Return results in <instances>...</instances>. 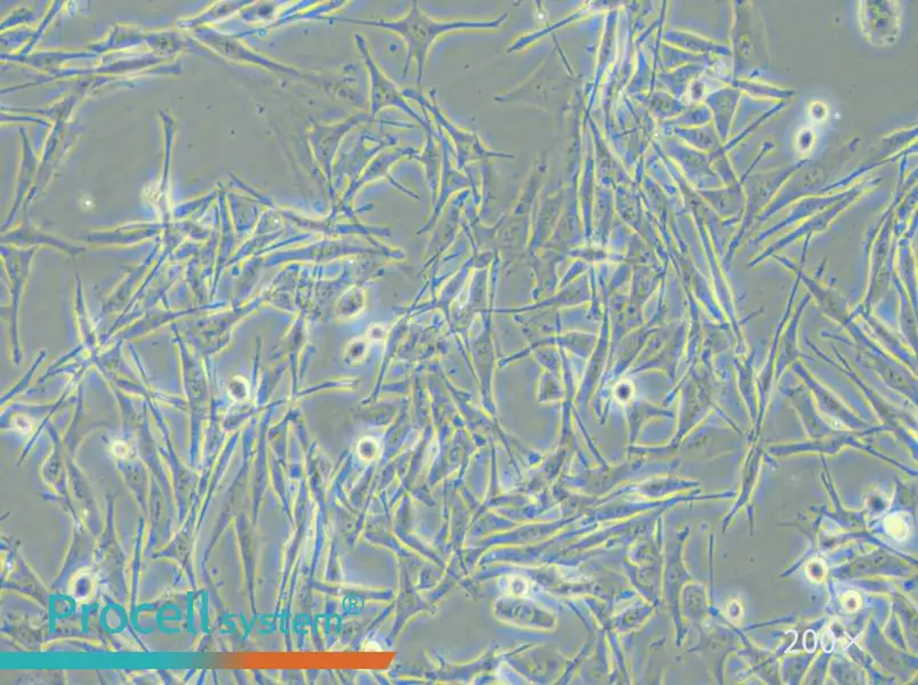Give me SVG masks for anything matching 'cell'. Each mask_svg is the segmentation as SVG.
I'll list each match as a JSON object with an SVG mask.
<instances>
[{
	"mask_svg": "<svg viewBox=\"0 0 918 685\" xmlns=\"http://www.w3.org/2000/svg\"><path fill=\"white\" fill-rule=\"evenodd\" d=\"M357 23L378 26L400 36L407 44L406 70L409 67L410 62L415 60L418 68L419 82L423 77L425 58L428 56L431 45L433 44L436 37L442 32L453 29L455 26H462V23H447V22H436L432 20L424 12H421L417 3L413 4L410 12L404 18L399 20L357 21Z\"/></svg>",
	"mask_w": 918,
	"mask_h": 685,
	"instance_id": "obj_1",
	"label": "cell"
},
{
	"mask_svg": "<svg viewBox=\"0 0 918 685\" xmlns=\"http://www.w3.org/2000/svg\"><path fill=\"white\" fill-rule=\"evenodd\" d=\"M366 352V342L362 340H355L351 342V345H349L347 355H349L350 360L359 361L364 357Z\"/></svg>",
	"mask_w": 918,
	"mask_h": 685,
	"instance_id": "obj_3",
	"label": "cell"
},
{
	"mask_svg": "<svg viewBox=\"0 0 918 685\" xmlns=\"http://www.w3.org/2000/svg\"><path fill=\"white\" fill-rule=\"evenodd\" d=\"M338 317L352 319L364 308V293L360 288H353L344 295L338 306Z\"/></svg>",
	"mask_w": 918,
	"mask_h": 685,
	"instance_id": "obj_2",
	"label": "cell"
}]
</instances>
